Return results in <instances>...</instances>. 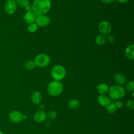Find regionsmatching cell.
<instances>
[{
    "label": "cell",
    "mask_w": 134,
    "mask_h": 134,
    "mask_svg": "<svg viewBox=\"0 0 134 134\" xmlns=\"http://www.w3.org/2000/svg\"><path fill=\"white\" fill-rule=\"evenodd\" d=\"M63 90V86L62 83L55 80L50 82L47 87L48 93L52 96H57L60 95Z\"/></svg>",
    "instance_id": "cell-2"
},
{
    "label": "cell",
    "mask_w": 134,
    "mask_h": 134,
    "mask_svg": "<svg viewBox=\"0 0 134 134\" xmlns=\"http://www.w3.org/2000/svg\"><path fill=\"white\" fill-rule=\"evenodd\" d=\"M4 10L5 12L9 14H14L17 9V4L16 2L13 0H7L4 4Z\"/></svg>",
    "instance_id": "cell-6"
},
{
    "label": "cell",
    "mask_w": 134,
    "mask_h": 134,
    "mask_svg": "<svg viewBox=\"0 0 134 134\" xmlns=\"http://www.w3.org/2000/svg\"><path fill=\"white\" fill-rule=\"evenodd\" d=\"M98 28L101 35H107L111 31V25L108 21L104 20L99 23Z\"/></svg>",
    "instance_id": "cell-7"
},
{
    "label": "cell",
    "mask_w": 134,
    "mask_h": 134,
    "mask_svg": "<svg viewBox=\"0 0 134 134\" xmlns=\"http://www.w3.org/2000/svg\"><path fill=\"white\" fill-rule=\"evenodd\" d=\"M36 17L37 16L32 11H30L25 13L24 16V20L26 24L29 25L30 24L34 23Z\"/></svg>",
    "instance_id": "cell-12"
},
{
    "label": "cell",
    "mask_w": 134,
    "mask_h": 134,
    "mask_svg": "<svg viewBox=\"0 0 134 134\" xmlns=\"http://www.w3.org/2000/svg\"><path fill=\"white\" fill-rule=\"evenodd\" d=\"M106 109L108 113L110 114H113L117 111V108L115 104L110 103L108 106L106 107Z\"/></svg>",
    "instance_id": "cell-19"
},
{
    "label": "cell",
    "mask_w": 134,
    "mask_h": 134,
    "mask_svg": "<svg viewBox=\"0 0 134 134\" xmlns=\"http://www.w3.org/2000/svg\"><path fill=\"white\" fill-rule=\"evenodd\" d=\"M36 66L39 68H44L50 62V57L45 53H40L36 56L34 60Z\"/></svg>",
    "instance_id": "cell-5"
},
{
    "label": "cell",
    "mask_w": 134,
    "mask_h": 134,
    "mask_svg": "<svg viewBox=\"0 0 134 134\" xmlns=\"http://www.w3.org/2000/svg\"><path fill=\"white\" fill-rule=\"evenodd\" d=\"M47 116L48 117L49 119L53 120L56 118L57 117V113L56 111L52 110L48 112V114L47 115Z\"/></svg>",
    "instance_id": "cell-23"
},
{
    "label": "cell",
    "mask_w": 134,
    "mask_h": 134,
    "mask_svg": "<svg viewBox=\"0 0 134 134\" xmlns=\"http://www.w3.org/2000/svg\"><path fill=\"white\" fill-rule=\"evenodd\" d=\"M115 105H116V106L117 107V108H121V107H123V106H124V103H123V102H122L121 100H116V101L115 102Z\"/></svg>",
    "instance_id": "cell-26"
},
{
    "label": "cell",
    "mask_w": 134,
    "mask_h": 134,
    "mask_svg": "<svg viewBox=\"0 0 134 134\" xmlns=\"http://www.w3.org/2000/svg\"><path fill=\"white\" fill-rule=\"evenodd\" d=\"M126 106L129 109H133L134 108V101L133 99H129L126 102Z\"/></svg>",
    "instance_id": "cell-25"
},
{
    "label": "cell",
    "mask_w": 134,
    "mask_h": 134,
    "mask_svg": "<svg viewBox=\"0 0 134 134\" xmlns=\"http://www.w3.org/2000/svg\"><path fill=\"white\" fill-rule=\"evenodd\" d=\"M126 89L128 92L131 93L134 91V82L132 80L128 81L126 84Z\"/></svg>",
    "instance_id": "cell-22"
},
{
    "label": "cell",
    "mask_w": 134,
    "mask_h": 134,
    "mask_svg": "<svg viewBox=\"0 0 134 134\" xmlns=\"http://www.w3.org/2000/svg\"><path fill=\"white\" fill-rule=\"evenodd\" d=\"M113 80L116 85L122 86L126 82L125 76L121 73H116L113 75Z\"/></svg>",
    "instance_id": "cell-11"
},
{
    "label": "cell",
    "mask_w": 134,
    "mask_h": 134,
    "mask_svg": "<svg viewBox=\"0 0 134 134\" xmlns=\"http://www.w3.org/2000/svg\"><path fill=\"white\" fill-rule=\"evenodd\" d=\"M42 95L41 92L39 91L34 92L31 95V101L32 103L35 105L39 104L42 100Z\"/></svg>",
    "instance_id": "cell-13"
},
{
    "label": "cell",
    "mask_w": 134,
    "mask_h": 134,
    "mask_svg": "<svg viewBox=\"0 0 134 134\" xmlns=\"http://www.w3.org/2000/svg\"><path fill=\"white\" fill-rule=\"evenodd\" d=\"M106 39L105 37V36L103 35H97L95 39V43L98 45V46H103L105 44V43L106 42Z\"/></svg>",
    "instance_id": "cell-18"
},
{
    "label": "cell",
    "mask_w": 134,
    "mask_h": 134,
    "mask_svg": "<svg viewBox=\"0 0 134 134\" xmlns=\"http://www.w3.org/2000/svg\"><path fill=\"white\" fill-rule=\"evenodd\" d=\"M25 9L26 11V12H30V11H32V5H30V4H29L28 5H27L26 6H25Z\"/></svg>",
    "instance_id": "cell-28"
},
{
    "label": "cell",
    "mask_w": 134,
    "mask_h": 134,
    "mask_svg": "<svg viewBox=\"0 0 134 134\" xmlns=\"http://www.w3.org/2000/svg\"><path fill=\"white\" fill-rule=\"evenodd\" d=\"M115 0H101V1L105 4H111Z\"/></svg>",
    "instance_id": "cell-29"
},
{
    "label": "cell",
    "mask_w": 134,
    "mask_h": 134,
    "mask_svg": "<svg viewBox=\"0 0 134 134\" xmlns=\"http://www.w3.org/2000/svg\"><path fill=\"white\" fill-rule=\"evenodd\" d=\"M47 118V114L46 112L41 109L37 111L34 115V120L38 123H41L44 121Z\"/></svg>",
    "instance_id": "cell-10"
},
{
    "label": "cell",
    "mask_w": 134,
    "mask_h": 134,
    "mask_svg": "<svg viewBox=\"0 0 134 134\" xmlns=\"http://www.w3.org/2000/svg\"><path fill=\"white\" fill-rule=\"evenodd\" d=\"M36 64L34 61L28 60L25 64V68L28 70H31L36 67Z\"/></svg>",
    "instance_id": "cell-20"
},
{
    "label": "cell",
    "mask_w": 134,
    "mask_h": 134,
    "mask_svg": "<svg viewBox=\"0 0 134 134\" xmlns=\"http://www.w3.org/2000/svg\"><path fill=\"white\" fill-rule=\"evenodd\" d=\"M0 134H4V133L2 131L0 130Z\"/></svg>",
    "instance_id": "cell-32"
},
{
    "label": "cell",
    "mask_w": 134,
    "mask_h": 134,
    "mask_svg": "<svg viewBox=\"0 0 134 134\" xmlns=\"http://www.w3.org/2000/svg\"><path fill=\"white\" fill-rule=\"evenodd\" d=\"M23 114L18 110H13L9 114V118L14 123H19L23 120Z\"/></svg>",
    "instance_id": "cell-9"
},
{
    "label": "cell",
    "mask_w": 134,
    "mask_h": 134,
    "mask_svg": "<svg viewBox=\"0 0 134 134\" xmlns=\"http://www.w3.org/2000/svg\"><path fill=\"white\" fill-rule=\"evenodd\" d=\"M97 91L100 95H105L108 92L109 87L106 83H99L97 86Z\"/></svg>",
    "instance_id": "cell-15"
},
{
    "label": "cell",
    "mask_w": 134,
    "mask_h": 134,
    "mask_svg": "<svg viewBox=\"0 0 134 134\" xmlns=\"http://www.w3.org/2000/svg\"><path fill=\"white\" fill-rule=\"evenodd\" d=\"M134 45L131 44L127 46L125 50V54L126 57L130 60H133L134 59Z\"/></svg>",
    "instance_id": "cell-16"
},
{
    "label": "cell",
    "mask_w": 134,
    "mask_h": 134,
    "mask_svg": "<svg viewBox=\"0 0 134 134\" xmlns=\"http://www.w3.org/2000/svg\"><path fill=\"white\" fill-rule=\"evenodd\" d=\"M17 5L20 7H25L29 4V0H17L16 1Z\"/></svg>",
    "instance_id": "cell-24"
},
{
    "label": "cell",
    "mask_w": 134,
    "mask_h": 134,
    "mask_svg": "<svg viewBox=\"0 0 134 134\" xmlns=\"http://www.w3.org/2000/svg\"><path fill=\"white\" fill-rule=\"evenodd\" d=\"M22 118H23V120H26L27 119V116L26 114H23Z\"/></svg>",
    "instance_id": "cell-31"
},
{
    "label": "cell",
    "mask_w": 134,
    "mask_h": 134,
    "mask_svg": "<svg viewBox=\"0 0 134 134\" xmlns=\"http://www.w3.org/2000/svg\"><path fill=\"white\" fill-rule=\"evenodd\" d=\"M51 77L54 80L60 81L64 79L66 74V71L64 66L58 64L54 66L50 72Z\"/></svg>",
    "instance_id": "cell-4"
},
{
    "label": "cell",
    "mask_w": 134,
    "mask_h": 134,
    "mask_svg": "<svg viewBox=\"0 0 134 134\" xmlns=\"http://www.w3.org/2000/svg\"><path fill=\"white\" fill-rule=\"evenodd\" d=\"M107 41H108L109 43H113V42H114V41H115V38H114V37L112 35H109L107 36Z\"/></svg>",
    "instance_id": "cell-27"
},
{
    "label": "cell",
    "mask_w": 134,
    "mask_h": 134,
    "mask_svg": "<svg viewBox=\"0 0 134 134\" xmlns=\"http://www.w3.org/2000/svg\"><path fill=\"white\" fill-rule=\"evenodd\" d=\"M68 105L70 109H76L80 106V102L77 99L73 98L69 101Z\"/></svg>",
    "instance_id": "cell-17"
},
{
    "label": "cell",
    "mask_w": 134,
    "mask_h": 134,
    "mask_svg": "<svg viewBox=\"0 0 134 134\" xmlns=\"http://www.w3.org/2000/svg\"><path fill=\"white\" fill-rule=\"evenodd\" d=\"M13 1H15V2H16L17 0H13Z\"/></svg>",
    "instance_id": "cell-33"
},
{
    "label": "cell",
    "mask_w": 134,
    "mask_h": 134,
    "mask_svg": "<svg viewBox=\"0 0 134 134\" xmlns=\"http://www.w3.org/2000/svg\"><path fill=\"white\" fill-rule=\"evenodd\" d=\"M50 0H35L32 5V12L36 16L46 15L50 9Z\"/></svg>",
    "instance_id": "cell-1"
},
{
    "label": "cell",
    "mask_w": 134,
    "mask_h": 134,
    "mask_svg": "<svg viewBox=\"0 0 134 134\" xmlns=\"http://www.w3.org/2000/svg\"><path fill=\"white\" fill-rule=\"evenodd\" d=\"M97 102L100 106L106 107L110 103V99L106 95H100L97 98Z\"/></svg>",
    "instance_id": "cell-14"
},
{
    "label": "cell",
    "mask_w": 134,
    "mask_h": 134,
    "mask_svg": "<svg viewBox=\"0 0 134 134\" xmlns=\"http://www.w3.org/2000/svg\"><path fill=\"white\" fill-rule=\"evenodd\" d=\"M38 26L36 23H32L28 25L27 27V30L29 32L34 33L38 30Z\"/></svg>",
    "instance_id": "cell-21"
},
{
    "label": "cell",
    "mask_w": 134,
    "mask_h": 134,
    "mask_svg": "<svg viewBox=\"0 0 134 134\" xmlns=\"http://www.w3.org/2000/svg\"><path fill=\"white\" fill-rule=\"evenodd\" d=\"M108 93L113 99L119 100L125 96L126 91L122 86L116 84L109 88Z\"/></svg>",
    "instance_id": "cell-3"
},
{
    "label": "cell",
    "mask_w": 134,
    "mask_h": 134,
    "mask_svg": "<svg viewBox=\"0 0 134 134\" xmlns=\"http://www.w3.org/2000/svg\"><path fill=\"white\" fill-rule=\"evenodd\" d=\"M119 3H121V4H124V3H127L128 0H117Z\"/></svg>",
    "instance_id": "cell-30"
},
{
    "label": "cell",
    "mask_w": 134,
    "mask_h": 134,
    "mask_svg": "<svg viewBox=\"0 0 134 134\" xmlns=\"http://www.w3.org/2000/svg\"><path fill=\"white\" fill-rule=\"evenodd\" d=\"M50 18L46 15L37 16L35 20V23L37 25L42 27L48 26L50 24Z\"/></svg>",
    "instance_id": "cell-8"
}]
</instances>
